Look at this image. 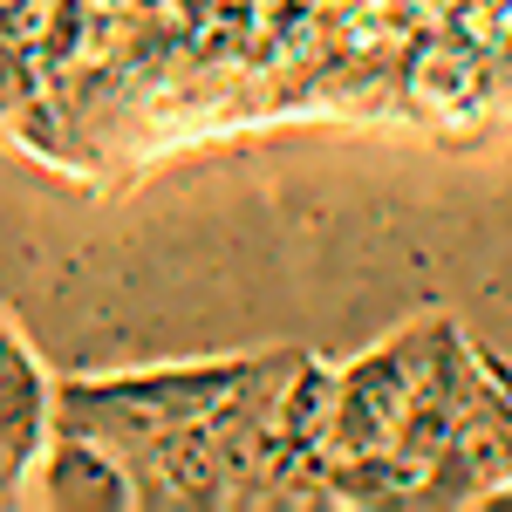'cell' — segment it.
I'll return each instance as SVG.
<instances>
[{"label":"cell","instance_id":"1","mask_svg":"<svg viewBox=\"0 0 512 512\" xmlns=\"http://www.w3.org/2000/svg\"><path fill=\"white\" fill-rule=\"evenodd\" d=\"M253 355H219V362H178V369H130V376H69L55 383V431L96 437L103 451H144L171 431L205 424L226 396L239 390Z\"/></svg>","mask_w":512,"mask_h":512},{"label":"cell","instance_id":"2","mask_svg":"<svg viewBox=\"0 0 512 512\" xmlns=\"http://www.w3.org/2000/svg\"><path fill=\"white\" fill-rule=\"evenodd\" d=\"M437 321H410L403 335H390L383 349L355 355L349 369L335 376V431H328V451H383L396 437V417L417 390V369H424V349H431Z\"/></svg>","mask_w":512,"mask_h":512},{"label":"cell","instance_id":"3","mask_svg":"<svg viewBox=\"0 0 512 512\" xmlns=\"http://www.w3.org/2000/svg\"><path fill=\"white\" fill-rule=\"evenodd\" d=\"M55 431V383L41 376V362L28 355L21 328H0V478L28 485L41 465V437Z\"/></svg>","mask_w":512,"mask_h":512},{"label":"cell","instance_id":"4","mask_svg":"<svg viewBox=\"0 0 512 512\" xmlns=\"http://www.w3.org/2000/svg\"><path fill=\"white\" fill-rule=\"evenodd\" d=\"M35 499L62 512H123L137 506V485H130V465L96 437L48 431V458L35 465Z\"/></svg>","mask_w":512,"mask_h":512},{"label":"cell","instance_id":"5","mask_svg":"<svg viewBox=\"0 0 512 512\" xmlns=\"http://www.w3.org/2000/svg\"><path fill=\"white\" fill-rule=\"evenodd\" d=\"M478 362H485V369H492V383H499V390L512 396V362L506 355H492V349H478Z\"/></svg>","mask_w":512,"mask_h":512},{"label":"cell","instance_id":"6","mask_svg":"<svg viewBox=\"0 0 512 512\" xmlns=\"http://www.w3.org/2000/svg\"><path fill=\"white\" fill-rule=\"evenodd\" d=\"M14 499H21V492H14V478H0V506H14Z\"/></svg>","mask_w":512,"mask_h":512},{"label":"cell","instance_id":"7","mask_svg":"<svg viewBox=\"0 0 512 512\" xmlns=\"http://www.w3.org/2000/svg\"><path fill=\"white\" fill-rule=\"evenodd\" d=\"M0 328H7V315H0Z\"/></svg>","mask_w":512,"mask_h":512}]
</instances>
